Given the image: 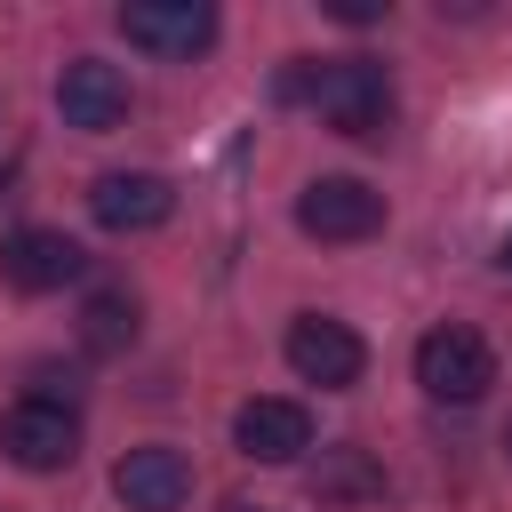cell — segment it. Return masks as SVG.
<instances>
[{
	"instance_id": "1",
	"label": "cell",
	"mask_w": 512,
	"mask_h": 512,
	"mask_svg": "<svg viewBox=\"0 0 512 512\" xmlns=\"http://www.w3.org/2000/svg\"><path fill=\"white\" fill-rule=\"evenodd\" d=\"M336 136H384L392 128V72L376 64V56H328V64H312V96H304Z\"/></svg>"
},
{
	"instance_id": "2",
	"label": "cell",
	"mask_w": 512,
	"mask_h": 512,
	"mask_svg": "<svg viewBox=\"0 0 512 512\" xmlns=\"http://www.w3.org/2000/svg\"><path fill=\"white\" fill-rule=\"evenodd\" d=\"M416 384H424L432 400H448V408L488 400V384H496V352H488V336L464 328V320L424 328V344H416Z\"/></svg>"
},
{
	"instance_id": "3",
	"label": "cell",
	"mask_w": 512,
	"mask_h": 512,
	"mask_svg": "<svg viewBox=\"0 0 512 512\" xmlns=\"http://www.w3.org/2000/svg\"><path fill=\"white\" fill-rule=\"evenodd\" d=\"M296 232L304 240H368V232H384V192L376 184H360V176H312L304 192H296Z\"/></svg>"
},
{
	"instance_id": "4",
	"label": "cell",
	"mask_w": 512,
	"mask_h": 512,
	"mask_svg": "<svg viewBox=\"0 0 512 512\" xmlns=\"http://www.w3.org/2000/svg\"><path fill=\"white\" fill-rule=\"evenodd\" d=\"M0 456L16 472H64L80 456V408H48V400L0 408Z\"/></svg>"
},
{
	"instance_id": "5",
	"label": "cell",
	"mask_w": 512,
	"mask_h": 512,
	"mask_svg": "<svg viewBox=\"0 0 512 512\" xmlns=\"http://www.w3.org/2000/svg\"><path fill=\"white\" fill-rule=\"evenodd\" d=\"M80 272H88V248H80L72 232L24 224V232L0 240V280H8L16 296H56V288H72Z\"/></svg>"
},
{
	"instance_id": "6",
	"label": "cell",
	"mask_w": 512,
	"mask_h": 512,
	"mask_svg": "<svg viewBox=\"0 0 512 512\" xmlns=\"http://www.w3.org/2000/svg\"><path fill=\"white\" fill-rule=\"evenodd\" d=\"M288 368L304 384H320V392H352L360 368H368V344L344 320H328V312H296L288 320Z\"/></svg>"
},
{
	"instance_id": "7",
	"label": "cell",
	"mask_w": 512,
	"mask_h": 512,
	"mask_svg": "<svg viewBox=\"0 0 512 512\" xmlns=\"http://www.w3.org/2000/svg\"><path fill=\"white\" fill-rule=\"evenodd\" d=\"M232 448L248 464H296L312 448V408L288 400V392H256V400L232 408Z\"/></svg>"
},
{
	"instance_id": "8",
	"label": "cell",
	"mask_w": 512,
	"mask_h": 512,
	"mask_svg": "<svg viewBox=\"0 0 512 512\" xmlns=\"http://www.w3.org/2000/svg\"><path fill=\"white\" fill-rule=\"evenodd\" d=\"M56 112H64V128H80V136H112V128L128 120V72L104 64V56H72V64L56 72Z\"/></svg>"
},
{
	"instance_id": "9",
	"label": "cell",
	"mask_w": 512,
	"mask_h": 512,
	"mask_svg": "<svg viewBox=\"0 0 512 512\" xmlns=\"http://www.w3.org/2000/svg\"><path fill=\"white\" fill-rule=\"evenodd\" d=\"M88 216H96L104 232H160V224L176 216V184L152 176V168H104V176L88 184Z\"/></svg>"
},
{
	"instance_id": "10",
	"label": "cell",
	"mask_w": 512,
	"mask_h": 512,
	"mask_svg": "<svg viewBox=\"0 0 512 512\" xmlns=\"http://www.w3.org/2000/svg\"><path fill=\"white\" fill-rule=\"evenodd\" d=\"M120 32H128V48H152V56H200L216 40V8L208 0H128Z\"/></svg>"
},
{
	"instance_id": "11",
	"label": "cell",
	"mask_w": 512,
	"mask_h": 512,
	"mask_svg": "<svg viewBox=\"0 0 512 512\" xmlns=\"http://www.w3.org/2000/svg\"><path fill=\"white\" fill-rule=\"evenodd\" d=\"M112 496L128 504V512H176L184 496H192V464H184V448H128L120 464H112Z\"/></svg>"
},
{
	"instance_id": "12",
	"label": "cell",
	"mask_w": 512,
	"mask_h": 512,
	"mask_svg": "<svg viewBox=\"0 0 512 512\" xmlns=\"http://www.w3.org/2000/svg\"><path fill=\"white\" fill-rule=\"evenodd\" d=\"M304 480H312L320 504H376V496H384V464H376L360 440H328Z\"/></svg>"
},
{
	"instance_id": "13",
	"label": "cell",
	"mask_w": 512,
	"mask_h": 512,
	"mask_svg": "<svg viewBox=\"0 0 512 512\" xmlns=\"http://www.w3.org/2000/svg\"><path fill=\"white\" fill-rule=\"evenodd\" d=\"M128 344H136V296H128V288H96V296L80 304V352L112 360V352H128Z\"/></svg>"
},
{
	"instance_id": "14",
	"label": "cell",
	"mask_w": 512,
	"mask_h": 512,
	"mask_svg": "<svg viewBox=\"0 0 512 512\" xmlns=\"http://www.w3.org/2000/svg\"><path fill=\"white\" fill-rule=\"evenodd\" d=\"M32 392L24 400H48V408H72V392H80V368H56V360H32V376H24Z\"/></svg>"
},
{
	"instance_id": "15",
	"label": "cell",
	"mask_w": 512,
	"mask_h": 512,
	"mask_svg": "<svg viewBox=\"0 0 512 512\" xmlns=\"http://www.w3.org/2000/svg\"><path fill=\"white\" fill-rule=\"evenodd\" d=\"M328 16H344V24H376L384 0H328Z\"/></svg>"
},
{
	"instance_id": "16",
	"label": "cell",
	"mask_w": 512,
	"mask_h": 512,
	"mask_svg": "<svg viewBox=\"0 0 512 512\" xmlns=\"http://www.w3.org/2000/svg\"><path fill=\"white\" fill-rule=\"evenodd\" d=\"M496 264H504V272H512V240H504V248H496Z\"/></svg>"
},
{
	"instance_id": "17",
	"label": "cell",
	"mask_w": 512,
	"mask_h": 512,
	"mask_svg": "<svg viewBox=\"0 0 512 512\" xmlns=\"http://www.w3.org/2000/svg\"><path fill=\"white\" fill-rule=\"evenodd\" d=\"M224 512H264V504H224Z\"/></svg>"
},
{
	"instance_id": "18",
	"label": "cell",
	"mask_w": 512,
	"mask_h": 512,
	"mask_svg": "<svg viewBox=\"0 0 512 512\" xmlns=\"http://www.w3.org/2000/svg\"><path fill=\"white\" fill-rule=\"evenodd\" d=\"M504 456H512V424H504Z\"/></svg>"
}]
</instances>
